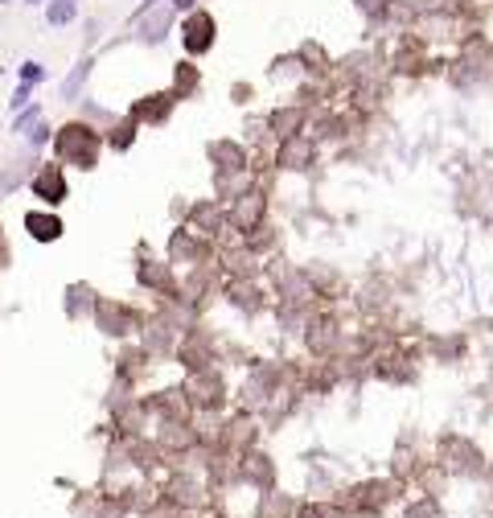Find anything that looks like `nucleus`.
I'll return each instance as SVG.
<instances>
[{"label":"nucleus","mask_w":493,"mask_h":518,"mask_svg":"<svg viewBox=\"0 0 493 518\" xmlns=\"http://www.w3.org/2000/svg\"><path fill=\"white\" fill-rule=\"evenodd\" d=\"M99 148H103V136L86 123V119H70L53 132V152L62 165H74V169H95L99 165Z\"/></svg>","instance_id":"f257e3e1"},{"label":"nucleus","mask_w":493,"mask_h":518,"mask_svg":"<svg viewBox=\"0 0 493 518\" xmlns=\"http://www.w3.org/2000/svg\"><path fill=\"white\" fill-rule=\"evenodd\" d=\"M214 41H218V21H214V12L193 8V12H185V16H181V49H185L189 58L210 54V49H214Z\"/></svg>","instance_id":"f03ea898"},{"label":"nucleus","mask_w":493,"mask_h":518,"mask_svg":"<svg viewBox=\"0 0 493 518\" xmlns=\"http://www.w3.org/2000/svg\"><path fill=\"white\" fill-rule=\"evenodd\" d=\"M173 21H177V12H173V4H169V0L152 4L140 21H132V25H136V41H140V45H160V41L169 37Z\"/></svg>","instance_id":"7ed1b4c3"},{"label":"nucleus","mask_w":493,"mask_h":518,"mask_svg":"<svg viewBox=\"0 0 493 518\" xmlns=\"http://www.w3.org/2000/svg\"><path fill=\"white\" fill-rule=\"evenodd\" d=\"M29 189H33V198H37V202H45V206H62V202L70 198V185H66L62 165H37V173H33Z\"/></svg>","instance_id":"20e7f679"},{"label":"nucleus","mask_w":493,"mask_h":518,"mask_svg":"<svg viewBox=\"0 0 493 518\" xmlns=\"http://www.w3.org/2000/svg\"><path fill=\"white\" fill-rule=\"evenodd\" d=\"M173 107H177L173 91H152V95H144V99L132 103V119L136 123H165L173 115Z\"/></svg>","instance_id":"39448f33"},{"label":"nucleus","mask_w":493,"mask_h":518,"mask_svg":"<svg viewBox=\"0 0 493 518\" xmlns=\"http://www.w3.org/2000/svg\"><path fill=\"white\" fill-rule=\"evenodd\" d=\"M313 156H317V148H313V136H304V132L284 136L280 148H276V165L280 169H309Z\"/></svg>","instance_id":"423d86ee"},{"label":"nucleus","mask_w":493,"mask_h":518,"mask_svg":"<svg viewBox=\"0 0 493 518\" xmlns=\"http://www.w3.org/2000/svg\"><path fill=\"white\" fill-rule=\"evenodd\" d=\"M263 210H267V202H263V193H243V198H235V206H230V222H235V231H255V226H263Z\"/></svg>","instance_id":"0eeeda50"},{"label":"nucleus","mask_w":493,"mask_h":518,"mask_svg":"<svg viewBox=\"0 0 493 518\" xmlns=\"http://www.w3.org/2000/svg\"><path fill=\"white\" fill-rule=\"evenodd\" d=\"M95 321H99V329L111 333V338H119V333H128V329L136 325L132 313H128V305H115V301H99V305H95Z\"/></svg>","instance_id":"6e6552de"},{"label":"nucleus","mask_w":493,"mask_h":518,"mask_svg":"<svg viewBox=\"0 0 493 518\" xmlns=\"http://www.w3.org/2000/svg\"><path fill=\"white\" fill-rule=\"evenodd\" d=\"M25 231H29V239H33V243H58L66 226H62V218H58V214L29 210V214H25Z\"/></svg>","instance_id":"1a4fd4ad"},{"label":"nucleus","mask_w":493,"mask_h":518,"mask_svg":"<svg viewBox=\"0 0 493 518\" xmlns=\"http://www.w3.org/2000/svg\"><path fill=\"white\" fill-rule=\"evenodd\" d=\"M197 91H202V70H197V62H193V58L177 62V66H173V95H177V99H193Z\"/></svg>","instance_id":"9d476101"},{"label":"nucleus","mask_w":493,"mask_h":518,"mask_svg":"<svg viewBox=\"0 0 493 518\" xmlns=\"http://www.w3.org/2000/svg\"><path fill=\"white\" fill-rule=\"evenodd\" d=\"M304 107H276L272 111V119H267V128L276 132V140H284V136H296V132H304Z\"/></svg>","instance_id":"9b49d317"},{"label":"nucleus","mask_w":493,"mask_h":518,"mask_svg":"<svg viewBox=\"0 0 493 518\" xmlns=\"http://www.w3.org/2000/svg\"><path fill=\"white\" fill-rule=\"evenodd\" d=\"M210 161L218 165V173H226V169H247V148L235 144V140H214V144H210Z\"/></svg>","instance_id":"f8f14e48"},{"label":"nucleus","mask_w":493,"mask_h":518,"mask_svg":"<svg viewBox=\"0 0 493 518\" xmlns=\"http://www.w3.org/2000/svg\"><path fill=\"white\" fill-rule=\"evenodd\" d=\"M91 70H95V58H91V54H86L82 62H74V70H70V74L62 78V99H66V103H74V99H78V91L86 86Z\"/></svg>","instance_id":"ddd939ff"},{"label":"nucleus","mask_w":493,"mask_h":518,"mask_svg":"<svg viewBox=\"0 0 493 518\" xmlns=\"http://www.w3.org/2000/svg\"><path fill=\"white\" fill-rule=\"evenodd\" d=\"M218 222H222V214H218L214 202H202V206H193V214H189V231H193V235H218Z\"/></svg>","instance_id":"4468645a"},{"label":"nucleus","mask_w":493,"mask_h":518,"mask_svg":"<svg viewBox=\"0 0 493 518\" xmlns=\"http://www.w3.org/2000/svg\"><path fill=\"white\" fill-rule=\"evenodd\" d=\"M78 21V0H45V25L49 29H66Z\"/></svg>","instance_id":"2eb2a0df"},{"label":"nucleus","mask_w":493,"mask_h":518,"mask_svg":"<svg viewBox=\"0 0 493 518\" xmlns=\"http://www.w3.org/2000/svg\"><path fill=\"white\" fill-rule=\"evenodd\" d=\"M136 128H140V123H136L132 115H128V119H119V123H111V128H107V144L123 152V148H128V144L136 140Z\"/></svg>","instance_id":"dca6fc26"},{"label":"nucleus","mask_w":493,"mask_h":518,"mask_svg":"<svg viewBox=\"0 0 493 518\" xmlns=\"http://www.w3.org/2000/svg\"><path fill=\"white\" fill-rule=\"evenodd\" d=\"M41 78H45V66H41V62H33V58L21 62V82H33V86H37Z\"/></svg>","instance_id":"f3484780"},{"label":"nucleus","mask_w":493,"mask_h":518,"mask_svg":"<svg viewBox=\"0 0 493 518\" xmlns=\"http://www.w3.org/2000/svg\"><path fill=\"white\" fill-rule=\"evenodd\" d=\"M37 119H41V107H25V111H21V115L12 119V132H29V128H33Z\"/></svg>","instance_id":"a211bd4d"},{"label":"nucleus","mask_w":493,"mask_h":518,"mask_svg":"<svg viewBox=\"0 0 493 518\" xmlns=\"http://www.w3.org/2000/svg\"><path fill=\"white\" fill-rule=\"evenodd\" d=\"M29 95H33V82H21V86L12 91V99H8V107H12V111H25V107H29Z\"/></svg>","instance_id":"6ab92c4d"},{"label":"nucleus","mask_w":493,"mask_h":518,"mask_svg":"<svg viewBox=\"0 0 493 518\" xmlns=\"http://www.w3.org/2000/svg\"><path fill=\"white\" fill-rule=\"evenodd\" d=\"M25 136H29V144H45V140H49V123H41V119H37Z\"/></svg>","instance_id":"aec40b11"},{"label":"nucleus","mask_w":493,"mask_h":518,"mask_svg":"<svg viewBox=\"0 0 493 518\" xmlns=\"http://www.w3.org/2000/svg\"><path fill=\"white\" fill-rule=\"evenodd\" d=\"M169 4H173V12H177V16H185V12H193V8H202L197 0H169Z\"/></svg>","instance_id":"412c9836"},{"label":"nucleus","mask_w":493,"mask_h":518,"mask_svg":"<svg viewBox=\"0 0 493 518\" xmlns=\"http://www.w3.org/2000/svg\"><path fill=\"white\" fill-rule=\"evenodd\" d=\"M8 263V247H4V235H0V268Z\"/></svg>","instance_id":"4be33fe9"},{"label":"nucleus","mask_w":493,"mask_h":518,"mask_svg":"<svg viewBox=\"0 0 493 518\" xmlns=\"http://www.w3.org/2000/svg\"><path fill=\"white\" fill-rule=\"evenodd\" d=\"M21 4H29V8H41V4H45V0H21Z\"/></svg>","instance_id":"5701e85b"},{"label":"nucleus","mask_w":493,"mask_h":518,"mask_svg":"<svg viewBox=\"0 0 493 518\" xmlns=\"http://www.w3.org/2000/svg\"><path fill=\"white\" fill-rule=\"evenodd\" d=\"M0 4H16V0H0Z\"/></svg>","instance_id":"b1692460"}]
</instances>
